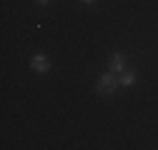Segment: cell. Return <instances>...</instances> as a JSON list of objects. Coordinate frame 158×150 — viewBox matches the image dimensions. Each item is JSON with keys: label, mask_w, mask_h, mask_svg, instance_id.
I'll use <instances>...</instances> for the list:
<instances>
[{"label": "cell", "mask_w": 158, "mask_h": 150, "mask_svg": "<svg viewBox=\"0 0 158 150\" xmlns=\"http://www.w3.org/2000/svg\"><path fill=\"white\" fill-rule=\"evenodd\" d=\"M118 88H121V83H118V78H115V73H113V70L103 73V75H101V80L95 83V93H101V95H113Z\"/></svg>", "instance_id": "obj_1"}, {"label": "cell", "mask_w": 158, "mask_h": 150, "mask_svg": "<svg viewBox=\"0 0 158 150\" xmlns=\"http://www.w3.org/2000/svg\"><path fill=\"white\" fill-rule=\"evenodd\" d=\"M108 70H113V73L121 75V73L126 70V55H123V53H113L110 60H108Z\"/></svg>", "instance_id": "obj_2"}, {"label": "cell", "mask_w": 158, "mask_h": 150, "mask_svg": "<svg viewBox=\"0 0 158 150\" xmlns=\"http://www.w3.org/2000/svg\"><path fill=\"white\" fill-rule=\"evenodd\" d=\"M30 68L35 73H48L50 70V60L45 58V55H33V58H30Z\"/></svg>", "instance_id": "obj_3"}, {"label": "cell", "mask_w": 158, "mask_h": 150, "mask_svg": "<svg viewBox=\"0 0 158 150\" xmlns=\"http://www.w3.org/2000/svg\"><path fill=\"white\" fill-rule=\"evenodd\" d=\"M118 83H121V88H133V83H135V73L123 70V73H121V78H118Z\"/></svg>", "instance_id": "obj_4"}, {"label": "cell", "mask_w": 158, "mask_h": 150, "mask_svg": "<svg viewBox=\"0 0 158 150\" xmlns=\"http://www.w3.org/2000/svg\"><path fill=\"white\" fill-rule=\"evenodd\" d=\"M38 3H40V5H48V0H38Z\"/></svg>", "instance_id": "obj_5"}, {"label": "cell", "mask_w": 158, "mask_h": 150, "mask_svg": "<svg viewBox=\"0 0 158 150\" xmlns=\"http://www.w3.org/2000/svg\"><path fill=\"white\" fill-rule=\"evenodd\" d=\"M83 3H85V5H90V3H95V0H83Z\"/></svg>", "instance_id": "obj_6"}]
</instances>
